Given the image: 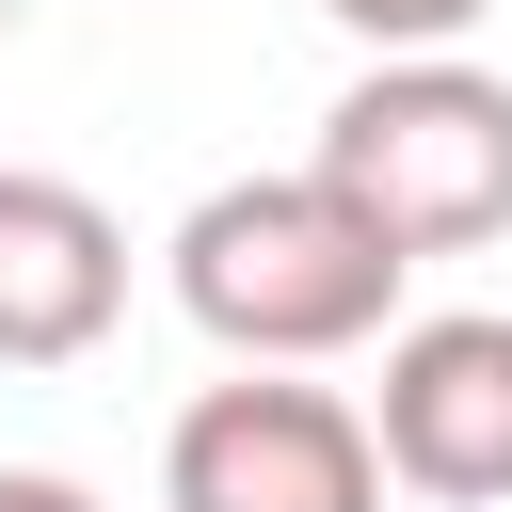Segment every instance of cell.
<instances>
[{
	"label": "cell",
	"instance_id": "obj_1",
	"mask_svg": "<svg viewBox=\"0 0 512 512\" xmlns=\"http://www.w3.org/2000/svg\"><path fill=\"white\" fill-rule=\"evenodd\" d=\"M160 272H176V320H192L208 352H240V368H336V352L400 336V272H416V256H400L320 160H288V176L192 192L176 240H160Z\"/></svg>",
	"mask_w": 512,
	"mask_h": 512
},
{
	"label": "cell",
	"instance_id": "obj_6",
	"mask_svg": "<svg viewBox=\"0 0 512 512\" xmlns=\"http://www.w3.org/2000/svg\"><path fill=\"white\" fill-rule=\"evenodd\" d=\"M336 32H368V48H464L496 0H320Z\"/></svg>",
	"mask_w": 512,
	"mask_h": 512
},
{
	"label": "cell",
	"instance_id": "obj_4",
	"mask_svg": "<svg viewBox=\"0 0 512 512\" xmlns=\"http://www.w3.org/2000/svg\"><path fill=\"white\" fill-rule=\"evenodd\" d=\"M368 432H384V480L432 496V512H512V304H432L384 336V384H368Z\"/></svg>",
	"mask_w": 512,
	"mask_h": 512
},
{
	"label": "cell",
	"instance_id": "obj_7",
	"mask_svg": "<svg viewBox=\"0 0 512 512\" xmlns=\"http://www.w3.org/2000/svg\"><path fill=\"white\" fill-rule=\"evenodd\" d=\"M0 512H96V496H80L64 464H0Z\"/></svg>",
	"mask_w": 512,
	"mask_h": 512
},
{
	"label": "cell",
	"instance_id": "obj_3",
	"mask_svg": "<svg viewBox=\"0 0 512 512\" xmlns=\"http://www.w3.org/2000/svg\"><path fill=\"white\" fill-rule=\"evenodd\" d=\"M160 512H384V432H368L352 384L240 368V384L176 400V432H160Z\"/></svg>",
	"mask_w": 512,
	"mask_h": 512
},
{
	"label": "cell",
	"instance_id": "obj_2",
	"mask_svg": "<svg viewBox=\"0 0 512 512\" xmlns=\"http://www.w3.org/2000/svg\"><path fill=\"white\" fill-rule=\"evenodd\" d=\"M304 160H320L400 256H480V240H512V80L464 64V48H384V64L320 112Z\"/></svg>",
	"mask_w": 512,
	"mask_h": 512
},
{
	"label": "cell",
	"instance_id": "obj_5",
	"mask_svg": "<svg viewBox=\"0 0 512 512\" xmlns=\"http://www.w3.org/2000/svg\"><path fill=\"white\" fill-rule=\"evenodd\" d=\"M128 320V224L80 176L0 160V368H80Z\"/></svg>",
	"mask_w": 512,
	"mask_h": 512
}]
</instances>
